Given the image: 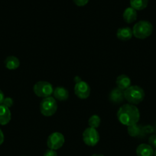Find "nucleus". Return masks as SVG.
I'll return each instance as SVG.
<instances>
[{"label":"nucleus","instance_id":"nucleus-1","mask_svg":"<svg viewBox=\"0 0 156 156\" xmlns=\"http://www.w3.org/2000/svg\"><path fill=\"white\" fill-rule=\"evenodd\" d=\"M117 119L119 123L126 126L139 123L140 112L136 105L125 104L122 105L117 111Z\"/></svg>","mask_w":156,"mask_h":156},{"label":"nucleus","instance_id":"nucleus-2","mask_svg":"<svg viewBox=\"0 0 156 156\" xmlns=\"http://www.w3.org/2000/svg\"><path fill=\"white\" fill-rule=\"evenodd\" d=\"M145 94L144 90L138 85H131L124 91V98L128 104L137 105L144 100Z\"/></svg>","mask_w":156,"mask_h":156},{"label":"nucleus","instance_id":"nucleus-3","mask_svg":"<svg viewBox=\"0 0 156 156\" xmlns=\"http://www.w3.org/2000/svg\"><path fill=\"white\" fill-rule=\"evenodd\" d=\"M153 31V26L148 21H139L133 26V36L138 39H145L151 36Z\"/></svg>","mask_w":156,"mask_h":156},{"label":"nucleus","instance_id":"nucleus-4","mask_svg":"<svg viewBox=\"0 0 156 156\" xmlns=\"http://www.w3.org/2000/svg\"><path fill=\"white\" fill-rule=\"evenodd\" d=\"M58 110V103L53 96L43 98L40 104V111L44 117H51Z\"/></svg>","mask_w":156,"mask_h":156},{"label":"nucleus","instance_id":"nucleus-5","mask_svg":"<svg viewBox=\"0 0 156 156\" xmlns=\"http://www.w3.org/2000/svg\"><path fill=\"white\" fill-rule=\"evenodd\" d=\"M33 91L38 97L46 98L47 97H50L53 94L54 88L50 82L40 81L35 84L33 87Z\"/></svg>","mask_w":156,"mask_h":156},{"label":"nucleus","instance_id":"nucleus-6","mask_svg":"<svg viewBox=\"0 0 156 156\" xmlns=\"http://www.w3.org/2000/svg\"><path fill=\"white\" fill-rule=\"evenodd\" d=\"M83 141L87 146H95L99 141V134L97 129L87 127L83 133Z\"/></svg>","mask_w":156,"mask_h":156},{"label":"nucleus","instance_id":"nucleus-7","mask_svg":"<svg viewBox=\"0 0 156 156\" xmlns=\"http://www.w3.org/2000/svg\"><path fill=\"white\" fill-rule=\"evenodd\" d=\"M64 142H65V139L61 133L54 132L47 137V146L50 149L56 151L64 146Z\"/></svg>","mask_w":156,"mask_h":156},{"label":"nucleus","instance_id":"nucleus-8","mask_svg":"<svg viewBox=\"0 0 156 156\" xmlns=\"http://www.w3.org/2000/svg\"><path fill=\"white\" fill-rule=\"evenodd\" d=\"M91 89L88 83L84 81L75 84L74 93L77 98L80 99H87L90 96Z\"/></svg>","mask_w":156,"mask_h":156},{"label":"nucleus","instance_id":"nucleus-9","mask_svg":"<svg viewBox=\"0 0 156 156\" xmlns=\"http://www.w3.org/2000/svg\"><path fill=\"white\" fill-rule=\"evenodd\" d=\"M109 98H110V101L113 102V104L119 105V104L122 103L125 100V98H124V91H122V90L119 89L118 88H113L110 91Z\"/></svg>","mask_w":156,"mask_h":156},{"label":"nucleus","instance_id":"nucleus-10","mask_svg":"<svg viewBox=\"0 0 156 156\" xmlns=\"http://www.w3.org/2000/svg\"><path fill=\"white\" fill-rule=\"evenodd\" d=\"M12 119V113L9 108L5 105H0V125L8 124Z\"/></svg>","mask_w":156,"mask_h":156},{"label":"nucleus","instance_id":"nucleus-11","mask_svg":"<svg viewBox=\"0 0 156 156\" xmlns=\"http://www.w3.org/2000/svg\"><path fill=\"white\" fill-rule=\"evenodd\" d=\"M116 37L119 40L122 41H129L133 37L132 29L128 27H121L117 30L116 32Z\"/></svg>","mask_w":156,"mask_h":156},{"label":"nucleus","instance_id":"nucleus-12","mask_svg":"<svg viewBox=\"0 0 156 156\" xmlns=\"http://www.w3.org/2000/svg\"><path fill=\"white\" fill-rule=\"evenodd\" d=\"M154 149L149 144L142 143L136 149L137 156H154Z\"/></svg>","mask_w":156,"mask_h":156},{"label":"nucleus","instance_id":"nucleus-13","mask_svg":"<svg viewBox=\"0 0 156 156\" xmlns=\"http://www.w3.org/2000/svg\"><path fill=\"white\" fill-rule=\"evenodd\" d=\"M53 97L55 100L60 101H64L68 99L69 92L67 89H66L64 87H57L54 89Z\"/></svg>","mask_w":156,"mask_h":156},{"label":"nucleus","instance_id":"nucleus-14","mask_svg":"<svg viewBox=\"0 0 156 156\" xmlns=\"http://www.w3.org/2000/svg\"><path fill=\"white\" fill-rule=\"evenodd\" d=\"M116 84L118 88L125 91L128 87L131 86V79L126 75H120L116 79Z\"/></svg>","mask_w":156,"mask_h":156},{"label":"nucleus","instance_id":"nucleus-15","mask_svg":"<svg viewBox=\"0 0 156 156\" xmlns=\"http://www.w3.org/2000/svg\"><path fill=\"white\" fill-rule=\"evenodd\" d=\"M137 11L135 10L132 7H128L125 9L122 15V18L125 22L128 23V24H131V23L134 22L137 19Z\"/></svg>","mask_w":156,"mask_h":156},{"label":"nucleus","instance_id":"nucleus-16","mask_svg":"<svg viewBox=\"0 0 156 156\" xmlns=\"http://www.w3.org/2000/svg\"><path fill=\"white\" fill-rule=\"evenodd\" d=\"M5 66L9 70H15L20 66V61L18 58L14 56H9L5 59Z\"/></svg>","mask_w":156,"mask_h":156},{"label":"nucleus","instance_id":"nucleus-17","mask_svg":"<svg viewBox=\"0 0 156 156\" xmlns=\"http://www.w3.org/2000/svg\"><path fill=\"white\" fill-rule=\"evenodd\" d=\"M127 132H128V135L132 137L141 136L142 134L145 133L143 131V127L138 124V123L127 126Z\"/></svg>","mask_w":156,"mask_h":156},{"label":"nucleus","instance_id":"nucleus-18","mask_svg":"<svg viewBox=\"0 0 156 156\" xmlns=\"http://www.w3.org/2000/svg\"><path fill=\"white\" fill-rule=\"evenodd\" d=\"M148 0H130V7L136 11L145 9L148 6Z\"/></svg>","mask_w":156,"mask_h":156},{"label":"nucleus","instance_id":"nucleus-19","mask_svg":"<svg viewBox=\"0 0 156 156\" xmlns=\"http://www.w3.org/2000/svg\"><path fill=\"white\" fill-rule=\"evenodd\" d=\"M101 123V119L100 117H99L96 114H93L91 117L89 118L88 120V124L89 127L94 128V129H96V128L99 127V126L100 125Z\"/></svg>","mask_w":156,"mask_h":156},{"label":"nucleus","instance_id":"nucleus-20","mask_svg":"<svg viewBox=\"0 0 156 156\" xmlns=\"http://www.w3.org/2000/svg\"><path fill=\"white\" fill-rule=\"evenodd\" d=\"M13 99L12 98L10 97H7V98H5L4 99V101H3V105H5V106H6L7 108H10L13 105Z\"/></svg>","mask_w":156,"mask_h":156},{"label":"nucleus","instance_id":"nucleus-21","mask_svg":"<svg viewBox=\"0 0 156 156\" xmlns=\"http://www.w3.org/2000/svg\"><path fill=\"white\" fill-rule=\"evenodd\" d=\"M148 144L153 149H156V135L153 134V135L150 136L149 139H148Z\"/></svg>","mask_w":156,"mask_h":156},{"label":"nucleus","instance_id":"nucleus-22","mask_svg":"<svg viewBox=\"0 0 156 156\" xmlns=\"http://www.w3.org/2000/svg\"><path fill=\"white\" fill-rule=\"evenodd\" d=\"M143 131L145 133H152L154 131V129L151 125H147V126H143Z\"/></svg>","mask_w":156,"mask_h":156},{"label":"nucleus","instance_id":"nucleus-23","mask_svg":"<svg viewBox=\"0 0 156 156\" xmlns=\"http://www.w3.org/2000/svg\"><path fill=\"white\" fill-rule=\"evenodd\" d=\"M73 2L75 3V5H76L77 6H84L89 2V0H73Z\"/></svg>","mask_w":156,"mask_h":156},{"label":"nucleus","instance_id":"nucleus-24","mask_svg":"<svg viewBox=\"0 0 156 156\" xmlns=\"http://www.w3.org/2000/svg\"><path fill=\"white\" fill-rule=\"evenodd\" d=\"M44 156H58V153H57V152L55 150L49 149L45 151Z\"/></svg>","mask_w":156,"mask_h":156},{"label":"nucleus","instance_id":"nucleus-25","mask_svg":"<svg viewBox=\"0 0 156 156\" xmlns=\"http://www.w3.org/2000/svg\"><path fill=\"white\" fill-rule=\"evenodd\" d=\"M4 99H5L4 93L2 92V90H0V105H2V104H3Z\"/></svg>","mask_w":156,"mask_h":156},{"label":"nucleus","instance_id":"nucleus-26","mask_svg":"<svg viewBox=\"0 0 156 156\" xmlns=\"http://www.w3.org/2000/svg\"><path fill=\"white\" fill-rule=\"evenodd\" d=\"M5 140V136H4V134H3V132L2 131V129H0V146L3 143Z\"/></svg>","mask_w":156,"mask_h":156},{"label":"nucleus","instance_id":"nucleus-27","mask_svg":"<svg viewBox=\"0 0 156 156\" xmlns=\"http://www.w3.org/2000/svg\"><path fill=\"white\" fill-rule=\"evenodd\" d=\"M81 81H83V80L81 79V78L80 77V76H75V78H74L75 83H78V82H80Z\"/></svg>","mask_w":156,"mask_h":156},{"label":"nucleus","instance_id":"nucleus-28","mask_svg":"<svg viewBox=\"0 0 156 156\" xmlns=\"http://www.w3.org/2000/svg\"><path fill=\"white\" fill-rule=\"evenodd\" d=\"M92 156H104L103 155H101V154H93Z\"/></svg>","mask_w":156,"mask_h":156},{"label":"nucleus","instance_id":"nucleus-29","mask_svg":"<svg viewBox=\"0 0 156 156\" xmlns=\"http://www.w3.org/2000/svg\"><path fill=\"white\" fill-rule=\"evenodd\" d=\"M154 156H156V150L154 151Z\"/></svg>","mask_w":156,"mask_h":156}]
</instances>
